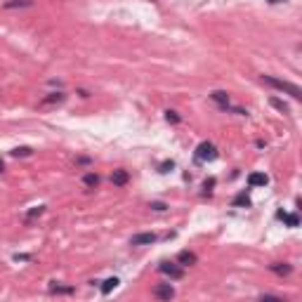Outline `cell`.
Wrapping results in <instances>:
<instances>
[{"label":"cell","mask_w":302,"mask_h":302,"mask_svg":"<svg viewBox=\"0 0 302 302\" xmlns=\"http://www.w3.org/2000/svg\"><path fill=\"white\" fill-rule=\"evenodd\" d=\"M262 80L265 83H269L272 88L281 90V92H288L293 99H300L302 97V90L298 88V85H293V83H288V80H281V78H274V76H262Z\"/></svg>","instance_id":"6da1fadb"},{"label":"cell","mask_w":302,"mask_h":302,"mask_svg":"<svg viewBox=\"0 0 302 302\" xmlns=\"http://www.w3.org/2000/svg\"><path fill=\"white\" fill-rule=\"evenodd\" d=\"M196 158L198 160H215L217 158V147L213 142H201L196 147Z\"/></svg>","instance_id":"7a4b0ae2"},{"label":"cell","mask_w":302,"mask_h":302,"mask_svg":"<svg viewBox=\"0 0 302 302\" xmlns=\"http://www.w3.org/2000/svg\"><path fill=\"white\" fill-rule=\"evenodd\" d=\"M158 269H160V274H165V276H170V279H182V269H179L175 262H160L158 265Z\"/></svg>","instance_id":"3957f363"},{"label":"cell","mask_w":302,"mask_h":302,"mask_svg":"<svg viewBox=\"0 0 302 302\" xmlns=\"http://www.w3.org/2000/svg\"><path fill=\"white\" fill-rule=\"evenodd\" d=\"M153 295H156L158 300H170V298H175V288L170 284H160L153 288Z\"/></svg>","instance_id":"277c9868"},{"label":"cell","mask_w":302,"mask_h":302,"mask_svg":"<svg viewBox=\"0 0 302 302\" xmlns=\"http://www.w3.org/2000/svg\"><path fill=\"white\" fill-rule=\"evenodd\" d=\"M267 182H269V177H267L265 172H250V175H248V184H250V187H265Z\"/></svg>","instance_id":"5b68a950"},{"label":"cell","mask_w":302,"mask_h":302,"mask_svg":"<svg viewBox=\"0 0 302 302\" xmlns=\"http://www.w3.org/2000/svg\"><path fill=\"white\" fill-rule=\"evenodd\" d=\"M128 179H130L128 170H114V175H111V182H114L116 187H125V184H128Z\"/></svg>","instance_id":"8992f818"},{"label":"cell","mask_w":302,"mask_h":302,"mask_svg":"<svg viewBox=\"0 0 302 302\" xmlns=\"http://www.w3.org/2000/svg\"><path fill=\"white\" fill-rule=\"evenodd\" d=\"M156 241V234H137L133 236V246H149Z\"/></svg>","instance_id":"52a82bcc"},{"label":"cell","mask_w":302,"mask_h":302,"mask_svg":"<svg viewBox=\"0 0 302 302\" xmlns=\"http://www.w3.org/2000/svg\"><path fill=\"white\" fill-rule=\"evenodd\" d=\"M210 97H213L215 102L220 104V107H227V104H229V95H227V92H222V90H215Z\"/></svg>","instance_id":"ba28073f"},{"label":"cell","mask_w":302,"mask_h":302,"mask_svg":"<svg viewBox=\"0 0 302 302\" xmlns=\"http://www.w3.org/2000/svg\"><path fill=\"white\" fill-rule=\"evenodd\" d=\"M121 284V281H118V279H116V276H111V279H107V281H104V284H102V293L104 295H109L111 293V291H114L116 286Z\"/></svg>","instance_id":"9c48e42d"},{"label":"cell","mask_w":302,"mask_h":302,"mask_svg":"<svg viewBox=\"0 0 302 302\" xmlns=\"http://www.w3.org/2000/svg\"><path fill=\"white\" fill-rule=\"evenodd\" d=\"M177 260L182 262V265H194V262H196V255H194V253H189V250H182V253L177 255Z\"/></svg>","instance_id":"30bf717a"},{"label":"cell","mask_w":302,"mask_h":302,"mask_svg":"<svg viewBox=\"0 0 302 302\" xmlns=\"http://www.w3.org/2000/svg\"><path fill=\"white\" fill-rule=\"evenodd\" d=\"M28 5H33V0H9V2H5V7H7V9H14V7H28Z\"/></svg>","instance_id":"8fae6325"},{"label":"cell","mask_w":302,"mask_h":302,"mask_svg":"<svg viewBox=\"0 0 302 302\" xmlns=\"http://www.w3.org/2000/svg\"><path fill=\"white\" fill-rule=\"evenodd\" d=\"M279 217H281V220H286V224H288V227H298V222H300V220H298V215H286L284 210L279 213Z\"/></svg>","instance_id":"7c38bea8"},{"label":"cell","mask_w":302,"mask_h":302,"mask_svg":"<svg viewBox=\"0 0 302 302\" xmlns=\"http://www.w3.org/2000/svg\"><path fill=\"white\" fill-rule=\"evenodd\" d=\"M83 182H85L88 187H97V184H99V175H95V172H88V175L83 177Z\"/></svg>","instance_id":"4fadbf2b"},{"label":"cell","mask_w":302,"mask_h":302,"mask_svg":"<svg viewBox=\"0 0 302 302\" xmlns=\"http://www.w3.org/2000/svg\"><path fill=\"white\" fill-rule=\"evenodd\" d=\"M64 95L62 92H52V95H47V97L43 99V104H54V102H62Z\"/></svg>","instance_id":"5bb4252c"},{"label":"cell","mask_w":302,"mask_h":302,"mask_svg":"<svg viewBox=\"0 0 302 302\" xmlns=\"http://www.w3.org/2000/svg\"><path fill=\"white\" fill-rule=\"evenodd\" d=\"M272 272H276V274H291V265H272Z\"/></svg>","instance_id":"9a60e30c"},{"label":"cell","mask_w":302,"mask_h":302,"mask_svg":"<svg viewBox=\"0 0 302 302\" xmlns=\"http://www.w3.org/2000/svg\"><path fill=\"white\" fill-rule=\"evenodd\" d=\"M45 213V205H36L33 210H28V220H33V217H38V215Z\"/></svg>","instance_id":"2e32d148"},{"label":"cell","mask_w":302,"mask_h":302,"mask_svg":"<svg viewBox=\"0 0 302 302\" xmlns=\"http://www.w3.org/2000/svg\"><path fill=\"white\" fill-rule=\"evenodd\" d=\"M12 156H31V149L28 147H17V149L12 151Z\"/></svg>","instance_id":"e0dca14e"},{"label":"cell","mask_w":302,"mask_h":302,"mask_svg":"<svg viewBox=\"0 0 302 302\" xmlns=\"http://www.w3.org/2000/svg\"><path fill=\"white\" fill-rule=\"evenodd\" d=\"M234 205H250V198L246 194H239L236 196V201H234Z\"/></svg>","instance_id":"ac0fdd59"},{"label":"cell","mask_w":302,"mask_h":302,"mask_svg":"<svg viewBox=\"0 0 302 302\" xmlns=\"http://www.w3.org/2000/svg\"><path fill=\"white\" fill-rule=\"evenodd\" d=\"M269 102H272V104H274V107L279 109V111H284V114H286V111H288V107H286V104H284V102H281V99L272 97V99H269Z\"/></svg>","instance_id":"d6986e66"},{"label":"cell","mask_w":302,"mask_h":302,"mask_svg":"<svg viewBox=\"0 0 302 302\" xmlns=\"http://www.w3.org/2000/svg\"><path fill=\"white\" fill-rule=\"evenodd\" d=\"M50 291H52V293H71L73 288H64V286H50Z\"/></svg>","instance_id":"ffe728a7"},{"label":"cell","mask_w":302,"mask_h":302,"mask_svg":"<svg viewBox=\"0 0 302 302\" xmlns=\"http://www.w3.org/2000/svg\"><path fill=\"white\" fill-rule=\"evenodd\" d=\"M165 118H168V121H172V123H177V121H179V116L175 114V111H168V114H165Z\"/></svg>","instance_id":"44dd1931"},{"label":"cell","mask_w":302,"mask_h":302,"mask_svg":"<svg viewBox=\"0 0 302 302\" xmlns=\"http://www.w3.org/2000/svg\"><path fill=\"white\" fill-rule=\"evenodd\" d=\"M172 165H175L172 160H170V163H163V165H160V172H168V170H172Z\"/></svg>","instance_id":"7402d4cb"},{"label":"cell","mask_w":302,"mask_h":302,"mask_svg":"<svg viewBox=\"0 0 302 302\" xmlns=\"http://www.w3.org/2000/svg\"><path fill=\"white\" fill-rule=\"evenodd\" d=\"M151 208H153V210H165V203H160V201H156V203H151Z\"/></svg>","instance_id":"603a6c76"},{"label":"cell","mask_w":302,"mask_h":302,"mask_svg":"<svg viewBox=\"0 0 302 302\" xmlns=\"http://www.w3.org/2000/svg\"><path fill=\"white\" fill-rule=\"evenodd\" d=\"M269 2H281V0H269Z\"/></svg>","instance_id":"cb8c5ba5"},{"label":"cell","mask_w":302,"mask_h":302,"mask_svg":"<svg viewBox=\"0 0 302 302\" xmlns=\"http://www.w3.org/2000/svg\"><path fill=\"white\" fill-rule=\"evenodd\" d=\"M0 170H2V160H0Z\"/></svg>","instance_id":"d4e9b609"}]
</instances>
